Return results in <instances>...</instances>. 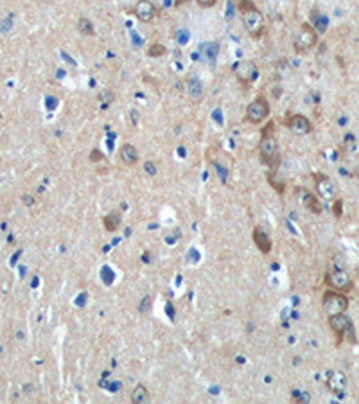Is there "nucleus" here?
I'll use <instances>...</instances> for the list:
<instances>
[{"label":"nucleus","instance_id":"obj_6","mask_svg":"<svg viewBox=\"0 0 359 404\" xmlns=\"http://www.w3.org/2000/svg\"><path fill=\"white\" fill-rule=\"evenodd\" d=\"M233 76L237 78V81L244 86H248L259 78V66L252 60H243L233 65Z\"/></svg>","mask_w":359,"mask_h":404},{"label":"nucleus","instance_id":"obj_11","mask_svg":"<svg viewBox=\"0 0 359 404\" xmlns=\"http://www.w3.org/2000/svg\"><path fill=\"white\" fill-rule=\"evenodd\" d=\"M133 13H135V17H137L140 22L149 23L155 20L158 11H156V6L151 0H138L137 4H135V7H133Z\"/></svg>","mask_w":359,"mask_h":404},{"label":"nucleus","instance_id":"obj_3","mask_svg":"<svg viewBox=\"0 0 359 404\" xmlns=\"http://www.w3.org/2000/svg\"><path fill=\"white\" fill-rule=\"evenodd\" d=\"M321 307L325 311L327 316L332 315H339V313H345L348 307V298L341 291H334V289H329L323 293V298H321Z\"/></svg>","mask_w":359,"mask_h":404},{"label":"nucleus","instance_id":"obj_14","mask_svg":"<svg viewBox=\"0 0 359 404\" xmlns=\"http://www.w3.org/2000/svg\"><path fill=\"white\" fill-rule=\"evenodd\" d=\"M327 388L334 393H343L347 388V376L343 372H332L327 379Z\"/></svg>","mask_w":359,"mask_h":404},{"label":"nucleus","instance_id":"obj_8","mask_svg":"<svg viewBox=\"0 0 359 404\" xmlns=\"http://www.w3.org/2000/svg\"><path fill=\"white\" fill-rule=\"evenodd\" d=\"M313 178H315L316 194L320 196V199H323V201H332L334 196H336V185H334V182H332L329 176L321 174V172H315Z\"/></svg>","mask_w":359,"mask_h":404},{"label":"nucleus","instance_id":"obj_2","mask_svg":"<svg viewBox=\"0 0 359 404\" xmlns=\"http://www.w3.org/2000/svg\"><path fill=\"white\" fill-rule=\"evenodd\" d=\"M259 156L260 162L270 167H275L278 164V140L273 131V122H270L268 126L262 129L259 142Z\"/></svg>","mask_w":359,"mask_h":404},{"label":"nucleus","instance_id":"obj_1","mask_svg":"<svg viewBox=\"0 0 359 404\" xmlns=\"http://www.w3.org/2000/svg\"><path fill=\"white\" fill-rule=\"evenodd\" d=\"M239 13L243 17V25L246 33L253 40H259L266 31L264 15L259 11V7L255 6L253 0H241L239 2Z\"/></svg>","mask_w":359,"mask_h":404},{"label":"nucleus","instance_id":"obj_12","mask_svg":"<svg viewBox=\"0 0 359 404\" xmlns=\"http://www.w3.org/2000/svg\"><path fill=\"white\" fill-rule=\"evenodd\" d=\"M253 243H255V246L259 248V252H262V254H270L271 246H273L270 235L266 234L264 228H260V227L253 228Z\"/></svg>","mask_w":359,"mask_h":404},{"label":"nucleus","instance_id":"obj_4","mask_svg":"<svg viewBox=\"0 0 359 404\" xmlns=\"http://www.w3.org/2000/svg\"><path fill=\"white\" fill-rule=\"evenodd\" d=\"M318 43V31H316L311 23H302L300 25V31L298 34H296V38H295V50L298 52V54H305V52H309L315 45Z\"/></svg>","mask_w":359,"mask_h":404},{"label":"nucleus","instance_id":"obj_20","mask_svg":"<svg viewBox=\"0 0 359 404\" xmlns=\"http://www.w3.org/2000/svg\"><path fill=\"white\" fill-rule=\"evenodd\" d=\"M343 151L347 153V155H350V153H354V151L358 149V142H356V137L354 135H347L345 139H343Z\"/></svg>","mask_w":359,"mask_h":404},{"label":"nucleus","instance_id":"obj_7","mask_svg":"<svg viewBox=\"0 0 359 404\" xmlns=\"http://www.w3.org/2000/svg\"><path fill=\"white\" fill-rule=\"evenodd\" d=\"M325 284L334 291H350L352 289V278L345 270H339V268H334V270H329L325 273Z\"/></svg>","mask_w":359,"mask_h":404},{"label":"nucleus","instance_id":"obj_5","mask_svg":"<svg viewBox=\"0 0 359 404\" xmlns=\"http://www.w3.org/2000/svg\"><path fill=\"white\" fill-rule=\"evenodd\" d=\"M270 103L266 101V97L259 95L255 97L248 106H246V111H244V119L250 122V124H260L262 121H266L270 117Z\"/></svg>","mask_w":359,"mask_h":404},{"label":"nucleus","instance_id":"obj_18","mask_svg":"<svg viewBox=\"0 0 359 404\" xmlns=\"http://www.w3.org/2000/svg\"><path fill=\"white\" fill-rule=\"evenodd\" d=\"M189 95L196 101L201 99V95H203V86H201V83H199L198 79H190V81H189Z\"/></svg>","mask_w":359,"mask_h":404},{"label":"nucleus","instance_id":"obj_9","mask_svg":"<svg viewBox=\"0 0 359 404\" xmlns=\"http://www.w3.org/2000/svg\"><path fill=\"white\" fill-rule=\"evenodd\" d=\"M287 129H291L295 135H309L313 131V124L305 115H300V113H291V115L286 117L284 121Z\"/></svg>","mask_w":359,"mask_h":404},{"label":"nucleus","instance_id":"obj_17","mask_svg":"<svg viewBox=\"0 0 359 404\" xmlns=\"http://www.w3.org/2000/svg\"><path fill=\"white\" fill-rule=\"evenodd\" d=\"M121 221H122L121 212L113 211V212H110L108 216H105V219H103V225H105V228L108 230V232H115L117 228L121 227Z\"/></svg>","mask_w":359,"mask_h":404},{"label":"nucleus","instance_id":"obj_10","mask_svg":"<svg viewBox=\"0 0 359 404\" xmlns=\"http://www.w3.org/2000/svg\"><path fill=\"white\" fill-rule=\"evenodd\" d=\"M329 327H331V331L338 336V341H341L343 334L352 331V321H350L348 316H345V313H339V315L329 316Z\"/></svg>","mask_w":359,"mask_h":404},{"label":"nucleus","instance_id":"obj_21","mask_svg":"<svg viewBox=\"0 0 359 404\" xmlns=\"http://www.w3.org/2000/svg\"><path fill=\"white\" fill-rule=\"evenodd\" d=\"M164 54H166V47L162 43H153L149 49H148V56H149V58H160V56Z\"/></svg>","mask_w":359,"mask_h":404},{"label":"nucleus","instance_id":"obj_19","mask_svg":"<svg viewBox=\"0 0 359 404\" xmlns=\"http://www.w3.org/2000/svg\"><path fill=\"white\" fill-rule=\"evenodd\" d=\"M78 29H79V33L81 34H84V36H94L95 34V31H94V23L90 22L88 18H79V22H78Z\"/></svg>","mask_w":359,"mask_h":404},{"label":"nucleus","instance_id":"obj_16","mask_svg":"<svg viewBox=\"0 0 359 404\" xmlns=\"http://www.w3.org/2000/svg\"><path fill=\"white\" fill-rule=\"evenodd\" d=\"M149 399H151V395H149V392H148V388L144 386V384H137V386L133 388L131 403H135V404H146V403H149Z\"/></svg>","mask_w":359,"mask_h":404},{"label":"nucleus","instance_id":"obj_15","mask_svg":"<svg viewBox=\"0 0 359 404\" xmlns=\"http://www.w3.org/2000/svg\"><path fill=\"white\" fill-rule=\"evenodd\" d=\"M138 151H137V148L133 144H122V148H121V160H122V164L124 166H127V167H133V166H137L138 164Z\"/></svg>","mask_w":359,"mask_h":404},{"label":"nucleus","instance_id":"obj_23","mask_svg":"<svg viewBox=\"0 0 359 404\" xmlns=\"http://www.w3.org/2000/svg\"><path fill=\"white\" fill-rule=\"evenodd\" d=\"M332 212H334L336 217H341V199H334V209H332Z\"/></svg>","mask_w":359,"mask_h":404},{"label":"nucleus","instance_id":"obj_13","mask_svg":"<svg viewBox=\"0 0 359 404\" xmlns=\"http://www.w3.org/2000/svg\"><path fill=\"white\" fill-rule=\"evenodd\" d=\"M300 201H302V205H304L307 211L313 212V214H321V212H323V207H321L320 199L316 198L315 194H311L309 191H300Z\"/></svg>","mask_w":359,"mask_h":404},{"label":"nucleus","instance_id":"obj_22","mask_svg":"<svg viewBox=\"0 0 359 404\" xmlns=\"http://www.w3.org/2000/svg\"><path fill=\"white\" fill-rule=\"evenodd\" d=\"M196 4L201 7H214L217 4V0H196Z\"/></svg>","mask_w":359,"mask_h":404}]
</instances>
